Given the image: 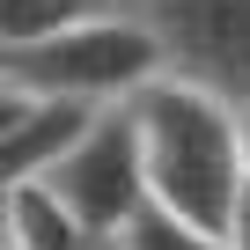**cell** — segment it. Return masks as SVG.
Listing matches in <instances>:
<instances>
[{
  "label": "cell",
  "mask_w": 250,
  "mask_h": 250,
  "mask_svg": "<svg viewBox=\"0 0 250 250\" xmlns=\"http://www.w3.org/2000/svg\"><path fill=\"white\" fill-rule=\"evenodd\" d=\"M133 125H140V162H147V191L155 206L228 235V213L250 184V155H243V110L177 81V74H155L133 103Z\"/></svg>",
  "instance_id": "obj_1"
},
{
  "label": "cell",
  "mask_w": 250,
  "mask_h": 250,
  "mask_svg": "<svg viewBox=\"0 0 250 250\" xmlns=\"http://www.w3.org/2000/svg\"><path fill=\"white\" fill-rule=\"evenodd\" d=\"M155 74H162V44L140 15H96V22L30 37V44H0V81L8 88L66 96V103H88V110L133 103Z\"/></svg>",
  "instance_id": "obj_2"
},
{
  "label": "cell",
  "mask_w": 250,
  "mask_h": 250,
  "mask_svg": "<svg viewBox=\"0 0 250 250\" xmlns=\"http://www.w3.org/2000/svg\"><path fill=\"white\" fill-rule=\"evenodd\" d=\"M133 15L155 30L162 74L250 110V0H140Z\"/></svg>",
  "instance_id": "obj_3"
},
{
  "label": "cell",
  "mask_w": 250,
  "mask_h": 250,
  "mask_svg": "<svg viewBox=\"0 0 250 250\" xmlns=\"http://www.w3.org/2000/svg\"><path fill=\"white\" fill-rule=\"evenodd\" d=\"M52 184H59V199L81 213V228L88 235H125L140 213H147V162H140V125H133V110H103L88 133H81V147L52 169Z\"/></svg>",
  "instance_id": "obj_4"
},
{
  "label": "cell",
  "mask_w": 250,
  "mask_h": 250,
  "mask_svg": "<svg viewBox=\"0 0 250 250\" xmlns=\"http://www.w3.org/2000/svg\"><path fill=\"white\" fill-rule=\"evenodd\" d=\"M103 110H88V103H66V96H37V88H8L0 81V177H52L74 147H81V133L96 125Z\"/></svg>",
  "instance_id": "obj_5"
},
{
  "label": "cell",
  "mask_w": 250,
  "mask_h": 250,
  "mask_svg": "<svg viewBox=\"0 0 250 250\" xmlns=\"http://www.w3.org/2000/svg\"><path fill=\"white\" fill-rule=\"evenodd\" d=\"M0 243L8 250H88V228L59 199L52 177H15L0 184Z\"/></svg>",
  "instance_id": "obj_6"
},
{
  "label": "cell",
  "mask_w": 250,
  "mask_h": 250,
  "mask_svg": "<svg viewBox=\"0 0 250 250\" xmlns=\"http://www.w3.org/2000/svg\"><path fill=\"white\" fill-rule=\"evenodd\" d=\"M133 8L140 0H0V44H30V37H52L96 15H133Z\"/></svg>",
  "instance_id": "obj_7"
},
{
  "label": "cell",
  "mask_w": 250,
  "mask_h": 250,
  "mask_svg": "<svg viewBox=\"0 0 250 250\" xmlns=\"http://www.w3.org/2000/svg\"><path fill=\"white\" fill-rule=\"evenodd\" d=\"M125 243L133 250H228V235H213V228H199V221H184V213H169L155 199H147V213L133 228H125Z\"/></svg>",
  "instance_id": "obj_8"
},
{
  "label": "cell",
  "mask_w": 250,
  "mask_h": 250,
  "mask_svg": "<svg viewBox=\"0 0 250 250\" xmlns=\"http://www.w3.org/2000/svg\"><path fill=\"white\" fill-rule=\"evenodd\" d=\"M228 250H250V184H243V199L228 213Z\"/></svg>",
  "instance_id": "obj_9"
},
{
  "label": "cell",
  "mask_w": 250,
  "mask_h": 250,
  "mask_svg": "<svg viewBox=\"0 0 250 250\" xmlns=\"http://www.w3.org/2000/svg\"><path fill=\"white\" fill-rule=\"evenodd\" d=\"M88 250H133L125 235H88Z\"/></svg>",
  "instance_id": "obj_10"
},
{
  "label": "cell",
  "mask_w": 250,
  "mask_h": 250,
  "mask_svg": "<svg viewBox=\"0 0 250 250\" xmlns=\"http://www.w3.org/2000/svg\"><path fill=\"white\" fill-rule=\"evenodd\" d=\"M243 155H250V110H243Z\"/></svg>",
  "instance_id": "obj_11"
},
{
  "label": "cell",
  "mask_w": 250,
  "mask_h": 250,
  "mask_svg": "<svg viewBox=\"0 0 250 250\" xmlns=\"http://www.w3.org/2000/svg\"><path fill=\"white\" fill-rule=\"evenodd\" d=\"M0 250H8V243H0Z\"/></svg>",
  "instance_id": "obj_12"
}]
</instances>
